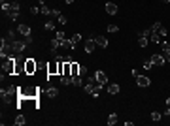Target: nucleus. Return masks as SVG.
<instances>
[{"label":"nucleus","instance_id":"nucleus-6","mask_svg":"<svg viewBox=\"0 0 170 126\" xmlns=\"http://www.w3.org/2000/svg\"><path fill=\"white\" fill-rule=\"evenodd\" d=\"M29 45L26 42H21V40H17L15 43H11V47H13V57H17V55H21V53L25 51V47Z\"/></svg>","mask_w":170,"mask_h":126},{"label":"nucleus","instance_id":"nucleus-1","mask_svg":"<svg viewBox=\"0 0 170 126\" xmlns=\"http://www.w3.org/2000/svg\"><path fill=\"white\" fill-rule=\"evenodd\" d=\"M0 96H2L4 102H11L13 98H19V88H17L15 85H10V87L0 91Z\"/></svg>","mask_w":170,"mask_h":126},{"label":"nucleus","instance_id":"nucleus-31","mask_svg":"<svg viewBox=\"0 0 170 126\" xmlns=\"http://www.w3.org/2000/svg\"><path fill=\"white\" fill-rule=\"evenodd\" d=\"M151 68H153V62H151V58H149V60L144 62V70H151Z\"/></svg>","mask_w":170,"mask_h":126},{"label":"nucleus","instance_id":"nucleus-29","mask_svg":"<svg viewBox=\"0 0 170 126\" xmlns=\"http://www.w3.org/2000/svg\"><path fill=\"white\" fill-rule=\"evenodd\" d=\"M70 40H72V43L76 45V43H78V42H81V34H74V36H72V38H70Z\"/></svg>","mask_w":170,"mask_h":126},{"label":"nucleus","instance_id":"nucleus-28","mask_svg":"<svg viewBox=\"0 0 170 126\" xmlns=\"http://www.w3.org/2000/svg\"><path fill=\"white\" fill-rule=\"evenodd\" d=\"M161 117H163V113H159V111H153V113H151V120L159 122V120H161Z\"/></svg>","mask_w":170,"mask_h":126},{"label":"nucleus","instance_id":"nucleus-16","mask_svg":"<svg viewBox=\"0 0 170 126\" xmlns=\"http://www.w3.org/2000/svg\"><path fill=\"white\" fill-rule=\"evenodd\" d=\"M95 42H96V45H98V47H102V49L108 47V40H106V36H96Z\"/></svg>","mask_w":170,"mask_h":126},{"label":"nucleus","instance_id":"nucleus-35","mask_svg":"<svg viewBox=\"0 0 170 126\" xmlns=\"http://www.w3.org/2000/svg\"><path fill=\"white\" fill-rule=\"evenodd\" d=\"M51 17H61V10H51Z\"/></svg>","mask_w":170,"mask_h":126},{"label":"nucleus","instance_id":"nucleus-9","mask_svg":"<svg viewBox=\"0 0 170 126\" xmlns=\"http://www.w3.org/2000/svg\"><path fill=\"white\" fill-rule=\"evenodd\" d=\"M151 62H153V66H164V57L161 55V53H155V55H151Z\"/></svg>","mask_w":170,"mask_h":126},{"label":"nucleus","instance_id":"nucleus-26","mask_svg":"<svg viewBox=\"0 0 170 126\" xmlns=\"http://www.w3.org/2000/svg\"><path fill=\"white\" fill-rule=\"evenodd\" d=\"M115 122H117V113H111V115L108 117V124H110V126H114Z\"/></svg>","mask_w":170,"mask_h":126},{"label":"nucleus","instance_id":"nucleus-30","mask_svg":"<svg viewBox=\"0 0 170 126\" xmlns=\"http://www.w3.org/2000/svg\"><path fill=\"white\" fill-rule=\"evenodd\" d=\"M44 26H46V30H55V23H53V21H47Z\"/></svg>","mask_w":170,"mask_h":126},{"label":"nucleus","instance_id":"nucleus-33","mask_svg":"<svg viewBox=\"0 0 170 126\" xmlns=\"http://www.w3.org/2000/svg\"><path fill=\"white\" fill-rule=\"evenodd\" d=\"M108 30H110V32H117L119 26H117V25H108Z\"/></svg>","mask_w":170,"mask_h":126},{"label":"nucleus","instance_id":"nucleus-10","mask_svg":"<svg viewBox=\"0 0 170 126\" xmlns=\"http://www.w3.org/2000/svg\"><path fill=\"white\" fill-rule=\"evenodd\" d=\"M161 49H163V53H161V55L164 57V60H170V43L168 42H161Z\"/></svg>","mask_w":170,"mask_h":126},{"label":"nucleus","instance_id":"nucleus-38","mask_svg":"<svg viewBox=\"0 0 170 126\" xmlns=\"http://www.w3.org/2000/svg\"><path fill=\"white\" fill-rule=\"evenodd\" d=\"M2 2H13V0H2Z\"/></svg>","mask_w":170,"mask_h":126},{"label":"nucleus","instance_id":"nucleus-20","mask_svg":"<svg viewBox=\"0 0 170 126\" xmlns=\"http://www.w3.org/2000/svg\"><path fill=\"white\" fill-rule=\"evenodd\" d=\"M72 85H74V87H81V85H83L81 75H72Z\"/></svg>","mask_w":170,"mask_h":126},{"label":"nucleus","instance_id":"nucleus-14","mask_svg":"<svg viewBox=\"0 0 170 126\" xmlns=\"http://www.w3.org/2000/svg\"><path fill=\"white\" fill-rule=\"evenodd\" d=\"M17 32H19V36H30V26L21 23L19 26H17Z\"/></svg>","mask_w":170,"mask_h":126},{"label":"nucleus","instance_id":"nucleus-25","mask_svg":"<svg viewBox=\"0 0 170 126\" xmlns=\"http://www.w3.org/2000/svg\"><path fill=\"white\" fill-rule=\"evenodd\" d=\"M46 92H47V96H49V98H55V96H57V94H59V91H57V88H55V87H49V88H47V91H46Z\"/></svg>","mask_w":170,"mask_h":126},{"label":"nucleus","instance_id":"nucleus-23","mask_svg":"<svg viewBox=\"0 0 170 126\" xmlns=\"http://www.w3.org/2000/svg\"><path fill=\"white\" fill-rule=\"evenodd\" d=\"M108 92H110V94H117V92H119V85H117V83H111L110 87H108Z\"/></svg>","mask_w":170,"mask_h":126},{"label":"nucleus","instance_id":"nucleus-36","mask_svg":"<svg viewBox=\"0 0 170 126\" xmlns=\"http://www.w3.org/2000/svg\"><path fill=\"white\" fill-rule=\"evenodd\" d=\"M59 23H61V25H66V23H68V19H66L64 15H61V17H59Z\"/></svg>","mask_w":170,"mask_h":126},{"label":"nucleus","instance_id":"nucleus-11","mask_svg":"<svg viewBox=\"0 0 170 126\" xmlns=\"http://www.w3.org/2000/svg\"><path fill=\"white\" fill-rule=\"evenodd\" d=\"M47 74H49V75L59 74V62H57V60H51V62L47 64Z\"/></svg>","mask_w":170,"mask_h":126},{"label":"nucleus","instance_id":"nucleus-3","mask_svg":"<svg viewBox=\"0 0 170 126\" xmlns=\"http://www.w3.org/2000/svg\"><path fill=\"white\" fill-rule=\"evenodd\" d=\"M4 74L15 75V57H8V58H6V64H4Z\"/></svg>","mask_w":170,"mask_h":126},{"label":"nucleus","instance_id":"nucleus-8","mask_svg":"<svg viewBox=\"0 0 170 126\" xmlns=\"http://www.w3.org/2000/svg\"><path fill=\"white\" fill-rule=\"evenodd\" d=\"M136 85H138V87H142V88H146V87H149V85H151V79L147 77V75H138V77H136Z\"/></svg>","mask_w":170,"mask_h":126},{"label":"nucleus","instance_id":"nucleus-18","mask_svg":"<svg viewBox=\"0 0 170 126\" xmlns=\"http://www.w3.org/2000/svg\"><path fill=\"white\" fill-rule=\"evenodd\" d=\"M149 42H153V43H161V42H163V36H161L159 32H155V30H151V34H149Z\"/></svg>","mask_w":170,"mask_h":126},{"label":"nucleus","instance_id":"nucleus-27","mask_svg":"<svg viewBox=\"0 0 170 126\" xmlns=\"http://www.w3.org/2000/svg\"><path fill=\"white\" fill-rule=\"evenodd\" d=\"M40 13H44V15H51V10H49L46 4H42V6H40Z\"/></svg>","mask_w":170,"mask_h":126},{"label":"nucleus","instance_id":"nucleus-39","mask_svg":"<svg viewBox=\"0 0 170 126\" xmlns=\"http://www.w3.org/2000/svg\"><path fill=\"white\" fill-rule=\"evenodd\" d=\"M161 2H164V4H166V2H170V0H161Z\"/></svg>","mask_w":170,"mask_h":126},{"label":"nucleus","instance_id":"nucleus-24","mask_svg":"<svg viewBox=\"0 0 170 126\" xmlns=\"http://www.w3.org/2000/svg\"><path fill=\"white\" fill-rule=\"evenodd\" d=\"M61 45L64 47V49H74V43H72V40H62V42H61Z\"/></svg>","mask_w":170,"mask_h":126},{"label":"nucleus","instance_id":"nucleus-15","mask_svg":"<svg viewBox=\"0 0 170 126\" xmlns=\"http://www.w3.org/2000/svg\"><path fill=\"white\" fill-rule=\"evenodd\" d=\"M17 34H19V32H17V28H15V30H8L6 40H8L10 43H15V42H17Z\"/></svg>","mask_w":170,"mask_h":126},{"label":"nucleus","instance_id":"nucleus-22","mask_svg":"<svg viewBox=\"0 0 170 126\" xmlns=\"http://www.w3.org/2000/svg\"><path fill=\"white\" fill-rule=\"evenodd\" d=\"M25 122H26V119H25L23 115H17V117H15V120H13V124H15V126H23Z\"/></svg>","mask_w":170,"mask_h":126},{"label":"nucleus","instance_id":"nucleus-4","mask_svg":"<svg viewBox=\"0 0 170 126\" xmlns=\"http://www.w3.org/2000/svg\"><path fill=\"white\" fill-rule=\"evenodd\" d=\"M36 70H38L36 60H34V58H26V62H25V74L26 75H34V74H36Z\"/></svg>","mask_w":170,"mask_h":126},{"label":"nucleus","instance_id":"nucleus-7","mask_svg":"<svg viewBox=\"0 0 170 126\" xmlns=\"http://www.w3.org/2000/svg\"><path fill=\"white\" fill-rule=\"evenodd\" d=\"M59 47H62V45H61V40L53 38L51 42H49V51H51V55H55V57H61V55H59Z\"/></svg>","mask_w":170,"mask_h":126},{"label":"nucleus","instance_id":"nucleus-5","mask_svg":"<svg viewBox=\"0 0 170 126\" xmlns=\"http://www.w3.org/2000/svg\"><path fill=\"white\" fill-rule=\"evenodd\" d=\"M19 10H21L19 2H15V0H13V2H11V10L6 13L8 19H10V21H15V19H17V15H19Z\"/></svg>","mask_w":170,"mask_h":126},{"label":"nucleus","instance_id":"nucleus-21","mask_svg":"<svg viewBox=\"0 0 170 126\" xmlns=\"http://www.w3.org/2000/svg\"><path fill=\"white\" fill-rule=\"evenodd\" d=\"M70 70H72V75H79V64L78 62H70Z\"/></svg>","mask_w":170,"mask_h":126},{"label":"nucleus","instance_id":"nucleus-37","mask_svg":"<svg viewBox=\"0 0 170 126\" xmlns=\"http://www.w3.org/2000/svg\"><path fill=\"white\" fill-rule=\"evenodd\" d=\"M87 74V68H85V66H79V75H85Z\"/></svg>","mask_w":170,"mask_h":126},{"label":"nucleus","instance_id":"nucleus-32","mask_svg":"<svg viewBox=\"0 0 170 126\" xmlns=\"http://www.w3.org/2000/svg\"><path fill=\"white\" fill-rule=\"evenodd\" d=\"M55 38H57V40H61V42H62V40H66V38H64V32H62V30H57Z\"/></svg>","mask_w":170,"mask_h":126},{"label":"nucleus","instance_id":"nucleus-13","mask_svg":"<svg viewBox=\"0 0 170 126\" xmlns=\"http://www.w3.org/2000/svg\"><path fill=\"white\" fill-rule=\"evenodd\" d=\"M104 8H106V13H108V15H117V11H119L117 4H114V2H108Z\"/></svg>","mask_w":170,"mask_h":126},{"label":"nucleus","instance_id":"nucleus-34","mask_svg":"<svg viewBox=\"0 0 170 126\" xmlns=\"http://www.w3.org/2000/svg\"><path fill=\"white\" fill-rule=\"evenodd\" d=\"M30 13H32V15H36V13H40V8H38V6H30Z\"/></svg>","mask_w":170,"mask_h":126},{"label":"nucleus","instance_id":"nucleus-19","mask_svg":"<svg viewBox=\"0 0 170 126\" xmlns=\"http://www.w3.org/2000/svg\"><path fill=\"white\" fill-rule=\"evenodd\" d=\"M138 43H140V47H147V43H149V36H146V34H142L138 36Z\"/></svg>","mask_w":170,"mask_h":126},{"label":"nucleus","instance_id":"nucleus-17","mask_svg":"<svg viewBox=\"0 0 170 126\" xmlns=\"http://www.w3.org/2000/svg\"><path fill=\"white\" fill-rule=\"evenodd\" d=\"M95 45H96L95 38H89L87 42H85V51H87V53H93V51H95Z\"/></svg>","mask_w":170,"mask_h":126},{"label":"nucleus","instance_id":"nucleus-2","mask_svg":"<svg viewBox=\"0 0 170 126\" xmlns=\"http://www.w3.org/2000/svg\"><path fill=\"white\" fill-rule=\"evenodd\" d=\"M38 91L40 88H36V87H26V88H19V94L23 98H26V100H36Z\"/></svg>","mask_w":170,"mask_h":126},{"label":"nucleus","instance_id":"nucleus-12","mask_svg":"<svg viewBox=\"0 0 170 126\" xmlns=\"http://www.w3.org/2000/svg\"><path fill=\"white\" fill-rule=\"evenodd\" d=\"M95 77H96V81H98V85H102V87H104V85L108 83V75H106L102 70H98V71H96Z\"/></svg>","mask_w":170,"mask_h":126}]
</instances>
